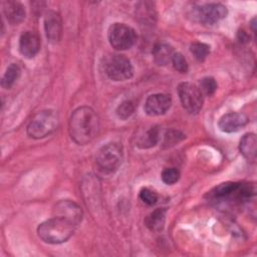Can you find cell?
<instances>
[{"mask_svg": "<svg viewBox=\"0 0 257 257\" xmlns=\"http://www.w3.org/2000/svg\"><path fill=\"white\" fill-rule=\"evenodd\" d=\"M172 98L170 94L155 93L151 94L145 102V111L151 116L162 115L171 107Z\"/></svg>", "mask_w": 257, "mask_h": 257, "instance_id": "10", "label": "cell"}, {"mask_svg": "<svg viewBox=\"0 0 257 257\" xmlns=\"http://www.w3.org/2000/svg\"><path fill=\"white\" fill-rule=\"evenodd\" d=\"M105 74L114 81H124L134 74V67L127 57L122 54H111L103 64Z\"/></svg>", "mask_w": 257, "mask_h": 257, "instance_id": "5", "label": "cell"}, {"mask_svg": "<svg viewBox=\"0 0 257 257\" xmlns=\"http://www.w3.org/2000/svg\"><path fill=\"white\" fill-rule=\"evenodd\" d=\"M3 12L7 21L11 25H18L25 18V8L18 1H5L3 3Z\"/></svg>", "mask_w": 257, "mask_h": 257, "instance_id": "14", "label": "cell"}, {"mask_svg": "<svg viewBox=\"0 0 257 257\" xmlns=\"http://www.w3.org/2000/svg\"><path fill=\"white\" fill-rule=\"evenodd\" d=\"M172 63H173V66L174 68L181 72V73H186L188 71V62L186 60V58L183 56L182 53H174L173 56H172Z\"/></svg>", "mask_w": 257, "mask_h": 257, "instance_id": "25", "label": "cell"}, {"mask_svg": "<svg viewBox=\"0 0 257 257\" xmlns=\"http://www.w3.org/2000/svg\"><path fill=\"white\" fill-rule=\"evenodd\" d=\"M227 8L220 3H209L198 7L194 11L196 19L205 25H213L227 16Z\"/></svg>", "mask_w": 257, "mask_h": 257, "instance_id": "8", "label": "cell"}, {"mask_svg": "<svg viewBox=\"0 0 257 257\" xmlns=\"http://www.w3.org/2000/svg\"><path fill=\"white\" fill-rule=\"evenodd\" d=\"M108 41L116 50H126L134 46L137 34L134 28L124 23H113L108 29Z\"/></svg>", "mask_w": 257, "mask_h": 257, "instance_id": "6", "label": "cell"}, {"mask_svg": "<svg viewBox=\"0 0 257 257\" xmlns=\"http://www.w3.org/2000/svg\"><path fill=\"white\" fill-rule=\"evenodd\" d=\"M123 151L121 144L111 142L104 145L97 152L95 163L97 169L103 174L114 173L121 165Z\"/></svg>", "mask_w": 257, "mask_h": 257, "instance_id": "4", "label": "cell"}, {"mask_svg": "<svg viewBox=\"0 0 257 257\" xmlns=\"http://www.w3.org/2000/svg\"><path fill=\"white\" fill-rule=\"evenodd\" d=\"M163 182L167 185H173L180 179V172L176 168H166L161 175Z\"/></svg>", "mask_w": 257, "mask_h": 257, "instance_id": "24", "label": "cell"}, {"mask_svg": "<svg viewBox=\"0 0 257 257\" xmlns=\"http://www.w3.org/2000/svg\"><path fill=\"white\" fill-rule=\"evenodd\" d=\"M192 54L198 61H204L210 53V46L204 42H194L190 46Z\"/></svg>", "mask_w": 257, "mask_h": 257, "instance_id": "20", "label": "cell"}, {"mask_svg": "<svg viewBox=\"0 0 257 257\" xmlns=\"http://www.w3.org/2000/svg\"><path fill=\"white\" fill-rule=\"evenodd\" d=\"M256 136L255 134L249 133L242 137L240 144H239V150L242 156L251 163H254L256 161Z\"/></svg>", "mask_w": 257, "mask_h": 257, "instance_id": "15", "label": "cell"}, {"mask_svg": "<svg viewBox=\"0 0 257 257\" xmlns=\"http://www.w3.org/2000/svg\"><path fill=\"white\" fill-rule=\"evenodd\" d=\"M40 49V38L34 31H25L19 38V51L26 58L34 57Z\"/></svg>", "mask_w": 257, "mask_h": 257, "instance_id": "12", "label": "cell"}, {"mask_svg": "<svg viewBox=\"0 0 257 257\" xmlns=\"http://www.w3.org/2000/svg\"><path fill=\"white\" fill-rule=\"evenodd\" d=\"M248 122V117L241 112H229L221 116L218 125L224 133L238 132Z\"/></svg>", "mask_w": 257, "mask_h": 257, "instance_id": "13", "label": "cell"}, {"mask_svg": "<svg viewBox=\"0 0 257 257\" xmlns=\"http://www.w3.org/2000/svg\"><path fill=\"white\" fill-rule=\"evenodd\" d=\"M135 111V104L132 100H124L116 107V115L120 119L128 118Z\"/></svg>", "mask_w": 257, "mask_h": 257, "instance_id": "22", "label": "cell"}, {"mask_svg": "<svg viewBox=\"0 0 257 257\" xmlns=\"http://www.w3.org/2000/svg\"><path fill=\"white\" fill-rule=\"evenodd\" d=\"M185 139V135L183 133H181L180 131L177 130H169L165 136H164V140H163V147L164 148H170L175 146L176 144L180 143L181 141H183Z\"/></svg>", "mask_w": 257, "mask_h": 257, "instance_id": "21", "label": "cell"}, {"mask_svg": "<svg viewBox=\"0 0 257 257\" xmlns=\"http://www.w3.org/2000/svg\"><path fill=\"white\" fill-rule=\"evenodd\" d=\"M140 199L147 205L149 206H152V205H155L159 199L158 197V194L150 189V188H143L141 191H140Z\"/></svg>", "mask_w": 257, "mask_h": 257, "instance_id": "26", "label": "cell"}, {"mask_svg": "<svg viewBox=\"0 0 257 257\" xmlns=\"http://www.w3.org/2000/svg\"><path fill=\"white\" fill-rule=\"evenodd\" d=\"M199 88L202 93H205L207 95H212L217 90V82L213 77L207 76L200 80Z\"/></svg>", "mask_w": 257, "mask_h": 257, "instance_id": "23", "label": "cell"}, {"mask_svg": "<svg viewBox=\"0 0 257 257\" xmlns=\"http://www.w3.org/2000/svg\"><path fill=\"white\" fill-rule=\"evenodd\" d=\"M52 215L66 220L73 226H78L82 220V210L81 208L70 200H62L55 204Z\"/></svg>", "mask_w": 257, "mask_h": 257, "instance_id": "9", "label": "cell"}, {"mask_svg": "<svg viewBox=\"0 0 257 257\" xmlns=\"http://www.w3.org/2000/svg\"><path fill=\"white\" fill-rule=\"evenodd\" d=\"M160 141V130L158 126H153L145 132L137 141V146L141 149H150L155 147Z\"/></svg>", "mask_w": 257, "mask_h": 257, "instance_id": "18", "label": "cell"}, {"mask_svg": "<svg viewBox=\"0 0 257 257\" xmlns=\"http://www.w3.org/2000/svg\"><path fill=\"white\" fill-rule=\"evenodd\" d=\"M178 94L183 107L192 114L198 113L203 106V93L200 88L191 82H182L178 85Z\"/></svg>", "mask_w": 257, "mask_h": 257, "instance_id": "7", "label": "cell"}, {"mask_svg": "<svg viewBox=\"0 0 257 257\" xmlns=\"http://www.w3.org/2000/svg\"><path fill=\"white\" fill-rule=\"evenodd\" d=\"M20 74H21V69H20L19 65L16 64V63H11V64L7 67L5 73H4L3 77H2L1 85H2L4 88H10V87H12L13 84H14V83L17 81V79L19 78Z\"/></svg>", "mask_w": 257, "mask_h": 257, "instance_id": "19", "label": "cell"}, {"mask_svg": "<svg viewBox=\"0 0 257 257\" xmlns=\"http://www.w3.org/2000/svg\"><path fill=\"white\" fill-rule=\"evenodd\" d=\"M75 226L64 219L52 217L37 228L39 238L48 244H60L66 242L73 234Z\"/></svg>", "mask_w": 257, "mask_h": 257, "instance_id": "2", "label": "cell"}, {"mask_svg": "<svg viewBox=\"0 0 257 257\" xmlns=\"http://www.w3.org/2000/svg\"><path fill=\"white\" fill-rule=\"evenodd\" d=\"M167 210L164 208H158L150 213L145 219V225L152 232H159L164 228L166 222Z\"/></svg>", "mask_w": 257, "mask_h": 257, "instance_id": "16", "label": "cell"}, {"mask_svg": "<svg viewBox=\"0 0 257 257\" xmlns=\"http://www.w3.org/2000/svg\"><path fill=\"white\" fill-rule=\"evenodd\" d=\"M58 125V115L52 109L37 112L27 126V135L32 139H43L52 134Z\"/></svg>", "mask_w": 257, "mask_h": 257, "instance_id": "3", "label": "cell"}, {"mask_svg": "<svg viewBox=\"0 0 257 257\" xmlns=\"http://www.w3.org/2000/svg\"><path fill=\"white\" fill-rule=\"evenodd\" d=\"M98 130L99 117L91 107L80 106L72 112L69 119V134L76 144L87 145L97 136Z\"/></svg>", "mask_w": 257, "mask_h": 257, "instance_id": "1", "label": "cell"}, {"mask_svg": "<svg viewBox=\"0 0 257 257\" xmlns=\"http://www.w3.org/2000/svg\"><path fill=\"white\" fill-rule=\"evenodd\" d=\"M44 30L49 42H59L62 36V21L57 12L53 10L46 12L44 16Z\"/></svg>", "mask_w": 257, "mask_h": 257, "instance_id": "11", "label": "cell"}, {"mask_svg": "<svg viewBox=\"0 0 257 257\" xmlns=\"http://www.w3.org/2000/svg\"><path fill=\"white\" fill-rule=\"evenodd\" d=\"M174 54L172 46L167 43H157L153 48V57L158 65H167Z\"/></svg>", "mask_w": 257, "mask_h": 257, "instance_id": "17", "label": "cell"}]
</instances>
